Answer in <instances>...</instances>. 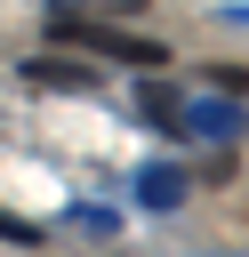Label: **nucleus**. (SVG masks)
I'll use <instances>...</instances> for the list:
<instances>
[{"label":"nucleus","instance_id":"1","mask_svg":"<svg viewBox=\"0 0 249 257\" xmlns=\"http://www.w3.org/2000/svg\"><path fill=\"white\" fill-rule=\"evenodd\" d=\"M48 32H56V40H80V48H96V56H129V64H145V72L169 64L161 40H129V32H104V24H80V16H48Z\"/></svg>","mask_w":249,"mask_h":257},{"label":"nucleus","instance_id":"2","mask_svg":"<svg viewBox=\"0 0 249 257\" xmlns=\"http://www.w3.org/2000/svg\"><path fill=\"white\" fill-rule=\"evenodd\" d=\"M32 80H56V88H88L80 64H32Z\"/></svg>","mask_w":249,"mask_h":257}]
</instances>
